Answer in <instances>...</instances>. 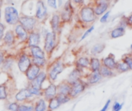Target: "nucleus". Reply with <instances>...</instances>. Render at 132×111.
<instances>
[{
  "instance_id": "obj_1",
  "label": "nucleus",
  "mask_w": 132,
  "mask_h": 111,
  "mask_svg": "<svg viewBox=\"0 0 132 111\" xmlns=\"http://www.w3.org/2000/svg\"><path fill=\"white\" fill-rule=\"evenodd\" d=\"M77 22L83 29H86L92 25L97 19L94 8L91 5H84L79 8Z\"/></svg>"
},
{
  "instance_id": "obj_2",
  "label": "nucleus",
  "mask_w": 132,
  "mask_h": 111,
  "mask_svg": "<svg viewBox=\"0 0 132 111\" xmlns=\"http://www.w3.org/2000/svg\"><path fill=\"white\" fill-rule=\"evenodd\" d=\"M66 68L65 63L61 59H56L54 62H53L49 67L46 69V73L48 76V80L51 81V83H53L56 80L58 76L63 72V70Z\"/></svg>"
},
{
  "instance_id": "obj_3",
  "label": "nucleus",
  "mask_w": 132,
  "mask_h": 111,
  "mask_svg": "<svg viewBox=\"0 0 132 111\" xmlns=\"http://www.w3.org/2000/svg\"><path fill=\"white\" fill-rule=\"evenodd\" d=\"M58 36L56 33L49 31L46 35L45 36L44 39V46L43 50L46 53V56H47L49 58L51 56L52 53L55 50L57 43H58Z\"/></svg>"
},
{
  "instance_id": "obj_4",
  "label": "nucleus",
  "mask_w": 132,
  "mask_h": 111,
  "mask_svg": "<svg viewBox=\"0 0 132 111\" xmlns=\"http://www.w3.org/2000/svg\"><path fill=\"white\" fill-rule=\"evenodd\" d=\"M20 14L12 5H7L4 9V19L8 25L15 26L19 23Z\"/></svg>"
},
{
  "instance_id": "obj_5",
  "label": "nucleus",
  "mask_w": 132,
  "mask_h": 111,
  "mask_svg": "<svg viewBox=\"0 0 132 111\" xmlns=\"http://www.w3.org/2000/svg\"><path fill=\"white\" fill-rule=\"evenodd\" d=\"M74 13H75V7L71 3L70 0H67L64 3L62 10L60 12V19L63 25L70 23L73 19Z\"/></svg>"
},
{
  "instance_id": "obj_6",
  "label": "nucleus",
  "mask_w": 132,
  "mask_h": 111,
  "mask_svg": "<svg viewBox=\"0 0 132 111\" xmlns=\"http://www.w3.org/2000/svg\"><path fill=\"white\" fill-rule=\"evenodd\" d=\"M19 23L21 24L26 29V31L28 32L39 29L38 24L39 23V22L37 20V19L35 16L20 14Z\"/></svg>"
},
{
  "instance_id": "obj_7",
  "label": "nucleus",
  "mask_w": 132,
  "mask_h": 111,
  "mask_svg": "<svg viewBox=\"0 0 132 111\" xmlns=\"http://www.w3.org/2000/svg\"><path fill=\"white\" fill-rule=\"evenodd\" d=\"M18 68L22 73H25L32 64L31 56L26 52H21L16 59Z\"/></svg>"
},
{
  "instance_id": "obj_8",
  "label": "nucleus",
  "mask_w": 132,
  "mask_h": 111,
  "mask_svg": "<svg viewBox=\"0 0 132 111\" xmlns=\"http://www.w3.org/2000/svg\"><path fill=\"white\" fill-rule=\"evenodd\" d=\"M88 86L89 85L87 84L86 80H83V79H80L71 84V90L70 93V97H71V99L77 97L86 90Z\"/></svg>"
},
{
  "instance_id": "obj_9",
  "label": "nucleus",
  "mask_w": 132,
  "mask_h": 111,
  "mask_svg": "<svg viewBox=\"0 0 132 111\" xmlns=\"http://www.w3.org/2000/svg\"><path fill=\"white\" fill-rule=\"evenodd\" d=\"M39 22H44L48 17L47 7L43 0H37L36 5V14L34 15Z\"/></svg>"
},
{
  "instance_id": "obj_10",
  "label": "nucleus",
  "mask_w": 132,
  "mask_h": 111,
  "mask_svg": "<svg viewBox=\"0 0 132 111\" xmlns=\"http://www.w3.org/2000/svg\"><path fill=\"white\" fill-rule=\"evenodd\" d=\"M50 25L51 28V31L60 35L61 32V29L63 27V23L61 22L60 12H54L50 20Z\"/></svg>"
},
{
  "instance_id": "obj_11",
  "label": "nucleus",
  "mask_w": 132,
  "mask_h": 111,
  "mask_svg": "<svg viewBox=\"0 0 132 111\" xmlns=\"http://www.w3.org/2000/svg\"><path fill=\"white\" fill-rule=\"evenodd\" d=\"M14 33L16 38V40L20 42H26L29 32L26 31V29L19 23L16 24L14 26Z\"/></svg>"
},
{
  "instance_id": "obj_12",
  "label": "nucleus",
  "mask_w": 132,
  "mask_h": 111,
  "mask_svg": "<svg viewBox=\"0 0 132 111\" xmlns=\"http://www.w3.org/2000/svg\"><path fill=\"white\" fill-rule=\"evenodd\" d=\"M41 33L39 29H36L35 31L29 32L28 39L26 41L27 46H39L41 42Z\"/></svg>"
},
{
  "instance_id": "obj_13",
  "label": "nucleus",
  "mask_w": 132,
  "mask_h": 111,
  "mask_svg": "<svg viewBox=\"0 0 132 111\" xmlns=\"http://www.w3.org/2000/svg\"><path fill=\"white\" fill-rule=\"evenodd\" d=\"M57 95V86L53 83H50L46 88H43V97L46 100L55 97Z\"/></svg>"
},
{
  "instance_id": "obj_14",
  "label": "nucleus",
  "mask_w": 132,
  "mask_h": 111,
  "mask_svg": "<svg viewBox=\"0 0 132 111\" xmlns=\"http://www.w3.org/2000/svg\"><path fill=\"white\" fill-rule=\"evenodd\" d=\"M33 97H34V96L29 91L27 87L19 90L16 93V94L15 95V101L19 103V104L24 103V102L27 101L29 99H31V98H33Z\"/></svg>"
},
{
  "instance_id": "obj_15",
  "label": "nucleus",
  "mask_w": 132,
  "mask_h": 111,
  "mask_svg": "<svg viewBox=\"0 0 132 111\" xmlns=\"http://www.w3.org/2000/svg\"><path fill=\"white\" fill-rule=\"evenodd\" d=\"M42 68L32 63L31 66L29 67V69L26 70V72L24 73L26 75V77L28 80V82H31L38 75L39 73L42 71Z\"/></svg>"
},
{
  "instance_id": "obj_16",
  "label": "nucleus",
  "mask_w": 132,
  "mask_h": 111,
  "mask_svg": "<svg viewBox=\"0 0 132 111\" xmlns=\"http://www.w3.org/2000/svg\"><path fill=\"white\" fill-rule=\"evenodd\" d=\"M48 79V76H47V73L46 71H43L42 70L39 75L31 82H29V84H31L32 86L36 87V88H39V89H43V84L44 83V82Z\"/></svg>"
},
{
  "instance_id": "obj_17",
  "label": "nucleus",
  "mask_w": 132,
  "mask_h": 111,
  "mask_svg": "<svg viewBox=\"0 0 132 111\" xmlns=\"http://www.w3.org/2000/svg\"><path fill=\"white\" fill-rule=\"evenodd\" d=\"M15 61V58L13 57L12 55H6L5 57V59L1 66V70L4 73H9L11 72L14 62Z\"/></svg>"
},
{
  "instance_id": "obj_18",
  "label": "nucleus",
  "mask_w": 132,
  "mask_h": 111,
  "mask_svg": "<svg viewBox=\"0 0 132 111\" xmlns=\"http://www.w3.org/2000/svg\"><path fill=\"white\" fill-rule=\"evenodd\" d=\"M86 82L87 83V84L90 85H95L98 83H100L103 77L101 75L99 71H94V72H90L86 76Z\"/></svg>"
},
{
  "instance_id": "obj_19",
  "label": "nucleus",
  "mask_w": 132,
  "mask_h": 111,
  "mask_svg": "<svg viewBox=\"0 0 132 111\" xmlns=\"http://www.w3.org/2000/svg\"><path fill=\"white\" fill-rule=\"evenodd\" d=\"M16 38L14 33L13 30H8L4 33L3 38H2V43L3 45L6 46H12L15 42H16Z\"/></svg>"
},
{
  "instance_id": "obj_20",
  "label": "nucleus",
  "mask_w": 132,
  "mask_h": 111,
  "mask_svg": "<svg viewBox=\"0 0 132 111\" xmlns=\"http://www.w3.org/2000/svg\"><path fill=\"white\" fill-rule=\"evenodd\" d=\"M29 49V53H27L32 58H46V53L42 48L39 46H27Z\"/></svg>"
},
{
  "instance_id": "obj_21",
  "label": "nucleus",
  "mask_w": 132,
  "mask_h": 111,
  "mask_svg": "<svg viewBox=\"0 0 132 111\" xmlns=\"http://www.w3.org/2000/svg\"><path fill=\"white\" fill-rule=\"evenodd\" d=\"M83 77H84V73L77 69V68H74L70 73V74L68 75L67 76V81L70 83V84H73V83L77 82V80H80V79H83Z\"/></svg>"
},
{
  "instance_id": "obj_22",
  "label": "nucleus",
  "mask_w": 132,
  "mask_h": 111,
  "mask_svg": "<svg viewBox=\"0 0 132 111\" xmlns=\"http://www.w3.org/2000/svg\"><path fill=\"white\" fill-rule=\"evenodd\" d=\"M90 58L88 56H80L75 62V67L80 70L83 73L85 69H89Z\"/></svg>"
},
{
  "instance_id": "obj_23",
  "label": "nucleus",
  "mask_w": 132,
  "mask_h": 111,
  "mask_svg": "<svg viewBox=\"0 0 132 111\" xmlns=\"http://www.w3.org/2000/svg\"><path fill=\"white\" fill-rule=\"evenodd\" d=\"M101 63H102V65H104V66H107V67H108V68H110V69L115 71L118 62L116 61L115 56H114V54L111 53L108 56L102 59Z\"/></svg>"
},
{
  "instance_id": "obj_24",
  "label": "nucleus",
  "mask_w": 132,
  "mask_h": 111,
  "mask_svg": "<svg viewBox=\"0 0 132 111\" xmlns=\"http://www.w3.org/2000/svg\"><path fill=\"white\" fill-rule=\"evenodd\" d=\"M94 10V12L97 17L101 16L103 14H104L107 11H108V8L110 7V4L108 3H99V4H90Z\"/></svg>"
},
{
  "instance_id": "obj_25",
  "label": "nucleus",
  "mask_w": 132,
  "mask_h": 111,
  "mask_svg": "<svg viewBox=\"0 0 132 111\" xmlns=\"http://www.w3.org/2000/svg\"><path fill=\"white\" fill-rule=\"evenodd\" d=\"M71 90V84L69 83L67 80H63L57 86V94L69 95Z\"/></svg>"
},
{
  "instance_id": "obj_26",
  "label": "nucleus",
  "mask_w": 132,
  "mask_h": 111,
  "mask_svg": "<svg viewBox=\"0 0 132 111\" xmlns=\"http://www.w3.org/2000/svg\"><path fill=\"white\" fill-rule=\"evenodd\" d=\"M102 66L101 60L96 56H91L90 58V66L89 70L90 72L99 71L101 66Z\"/></svg>"
},
{
  "instance_id": "obj_27",
  "label": "nucleus",
  "mask_w": 132,
  "mask_h": 111,
  "mask_svg": "<svg viewBox=\"0 0 132 111\" xmlns=\"http://www.w3.org/2000/svg\"><path fill=\"white\" fill-rule=\"evenodd\" d=\"M125 32H126V29L117 25L115 28H114L110 32L109 36H110L111 39H118V38H120V37L125 36Z\"/></svg>"
},
{
  "instance_id": "obj_28",
  "label": "nucleus",
  "mask_w": 132,
  "mask_h": 111,
  "mask_svg": "<svg viewBox=\"0 0 132 111\" xmlns=\"http://www.w3.org/2000/svg\"><path fill=\"white\" fill-rule=\"evenodd\" d=\"M106 45L104 43H96L90 49V54L92 56H97L100 55L105 49Z\"/></svg>"
},
{
  "instance_id": "obj_29",
  "label": "nucleus",
  "mask_w": 132,
  "mask_h": 111,
  "mask_svg": "<svg viewBox=\"0 0 132 111\" xmlns=\"http://www.w3.org/2000/svg\"><path fill=\"white\" fill-rule=\"evenodd\" d=\"M99 72H100V73L103 78H111V77H113L114 76H115L114 70L105 66L104 65H102L101 66Z\"/></svg>"
},
{
  "instance_id": "obj_30",
  "label": "nucleus",
  "mask_w": 132,
  "mask_h": 111,
  "mask_svg": "<svg viewBox=\"0 0 132 111\" xmlns=\"http://www.w3.org/2000/svg\"><path fill=\"white\" fill-rule=\"evenodd\" d=\"M35 111H46L47 110V104L46 100L44 98L38 99L34 104Z\"/></svg>"
},
{
  "instance_id": "obj_31",
  "label": "nucleus",
  "mask_w": 132,
  "mask_h": 111,
  "mask_svg": "<svg viewBox=\"0 0 132 111\" xmlns=\"http://www.w3.org/2000/svg\"><path fill=\"white\" fill-rule=\"evenodd\" d=\"M60 104L59 100L56 98V96L50 100H48V104H47V110L48 111H53L56 109H58L60 107Z\"/></svg>"
},
{
  "instance_id": "obj_32",
  "label": "nucleus",
  "mask_w": 132,
  "mask_h": 111,
  "mask_svg": "<svg viewBox=\"0 0 132 111\" xmlns=\"http://www.w3.org/2000/svg\"><path fill=\"white\" fill-rule=\"evenodd\" d=\"M130 70L128 66L124 62V61H119L117 63V66H116V70L115 71L118 73H126L128 72Z\"/></svg>"
},
{
  "instance_id": "obj_33",
  "label": "nucleus",
  "mask_w": 132,
  "mask_h": 111,
  "mask_svg": "<svg viewBox=\"0 0 132 111\" xmlns=\"http://www.w3.org/2000/svg\"><path fill=\"white\" fill-rule=\"evenodd\" d=\"M27 89L29 90V91L34 97H43V89L36 88V87L32 86V85L29 84V83H28Z\"/></svg>"
},
{
  "instance_id": "obj_34",
  "label": "nucleus",
  "mask_w": 132,
  "mask_h": 111,
  "mask_svg": "<svg viewBox=\"0 0 132 111\" xmlns=\"http://www.w3.org/2000/svg\"><path fill=\"white\" fill-rule=\"evenodd\" d=\"M32 58V57H31ZM32 63L43 68H45L47 64V60L46 59H43V58H32Z\"/></svg>"
},
{
  "instance_id": "obj_35",
  "label": "nucleus",
  "mask_w": 132,
  "mask_h": 111,
  "mask_svg": "<svg viewBox=\"0 0 132 111\" xmlns=\"http://www.w3.org/2000/svg\"><path fill=\"white\" fill-rule=\"evenodd\" d=\"M8 98L7 87L5 83L0 84V100H5Z\"/></svg>"
},
{
  "instance_id": "obj_36",
  "label": "nucleus",
  "mask_w": 132,
  "mask_h": 111,
  "mask_svg": "<svg viewBox=\"0 0 132 111\" xmlns=\"http://www.w3.org/2000/svg\"><path fill=\"white\" fill-rule=\"evenodd\" d=\"M121 60L124 61L128 66L130 70H132V53H128V54L124 55Z\"/></svg>"
},
{
  "instance_id": "obj_37",
  "label": "nucleus",
  "mask_w": 132,
  "mask_h": 111,
  "mask_svg": "<svg viewBox=\"0 0 132 111\" xmlns=\"http://www.w3.org/2000/svg\"><path fill=\"white\" fill-rule=\"evenodd\" d=\"M56 98H57V100H59V102H60V104L61 105L64 104H67V102H69L71 100V97L69 95H63V94H57Z\"/></svg>"
},
{
  "instance_id": "obj_38",
  "label": "nucleus",
  "mask_w": 132,
  "mask_h": 111,
  "mask_svg": "<svg viewBox=\"0 0 132 111\" xmlns=\"http://www.w3.org/2000/svg\"><path fill=\"white\" fill-rule=\"evenodd\" d=\"M18 111H35L34 105H32V104L27 105V104H23V103L19 104Z\"/></svg>"
},
{
  "instance_id": "obj_39",
  "label": "nucleus",
  "mask_w": 132,
  "mask_h": 111,
  "mask_svg": "<svg viewBox=\"0 0 132 111\" xmlns=\"http://www.w3.org/2000/svg\"><path fill=\"white\" fill-rule=\"evenodd\" d=\"M94 30V25H90V27H88L87 29V30L84 32V34L82 35V36H81V38H80V41H83L84 39H85Z\"/></svg>"
},
{
  "instance_id": "obj_40",
  "label": "nucleus",
  "mask_w": 132,
  "mask_h": 111,
  "mask_svg": "<svg viewBox=\"0 0 132 111\" xmlns=\"http://www.w3.org/2000/svg\"><path fill=\"white\" fill-rule=\"evenodd\" d=\"M19 103L18 102H12V103H10L8 107H7V109L9 111H18L19 110Z\"/></svg>"
},
{
  "instance_id": "obj_41",
  "label": "nucleus",
  "mask_w": 132,
  "mask_h": 111,
  "mask_svg": "<svg viewBox=\"0 0 132 111\" xmlns=\"http://www.w3.org/2000/svg\"><path fill=\"white\" fill-rule=\"evenodd\" d=\"M118 25V26H121V27H123L125 29H126L128 27V21H127V16L126 15H123L121 18V19H120Z\"/></svg>"
},
{
  "instance_id": "obj_42",
  "label": "nucleus",
  "mask_w": 132,
  "mask_h": 111,
  "mask_svg": "<svg viewBox=\"0 0 132 111\" xmlns=\"http://www.w3.org/2000/svg\"><path fill=\"white\" fill-rule=\"evenodd\" d=\"M110 15H111V11H110V10L107 11L104 14H103V15H101V19H100V22H101V23H106V22L108 21V19H109V17H110Z\"/></svg>"
},
{
  "instance_id": "obj_43",
  "label": "nucleus",
  "mask_w": 132,
  "mask_h": 111,
  "mask_svg": "<svg viewBox=\"0 0 132 111\" xmlns=\"http://www.w3.org/2000/svg\"><path fill=\"white\" fill-rule=\"evenodd\" d=\"M47 5L53 9H57L58 8V4H57V0H46Z\"/></svg>"
},
{
  "instance_id": "obj_44",
  "label": "nucleus",
  "mask_w": 132,
  "mask_h": 111,
  "mask_svg": "<svg viewBox=\"0 0 132 111\" xmlns=\"http://www.w3.org/2000/svg\"><path fill=\"white\" fill-rule=\"evenodd\" d=\"M70 2L74 7H78L79 8L85 5V0H70Z\"/></svg>"
},
{
  "instance_id": "obj_45",
  "label": "nucleus",
  "mask_w": 132,
  "mask_h": 111,
  "mask_svg": "<svg viewBox=\"0 0 132 111\" xmlns=\"http://www.w3.org/2000/svg\"><path fill=\"white\" fill-rule=\"evenodd\" d=\"M124 104H119L118 102H115L113 106V111H120L123 107Z\"/></svg>"
},
{
  "instance_id": "obj_46",
  "label": "nucleus",
  "mask_w": 132,
  "mask_h": 111,
  "mask_svg": "<svg viewBox=\"0 0 132 111\" xmlns=\"http://www.w3.org/2000/svg\"><path fill=\"white\" fill-rule=\"evenodd\" d=\"M6 55H7L6 51L0 49V67L2 66V63H3V61L5 59V57Z\"/></svg>"
},
{
  "instance_id": "obj_47",
  "label": "nucleus",
  "mask_w": 132,
  "mask_h": 111,
  "mask_svg": "<svg viewBox=\"0 0 132 111\" xmlns=\"http://www.w3.org/2000/svg\"><path fill=\"white\" fill-rule=\"evenodd\" d=\"M127 21H128V27L132 29V12L127 16Z\"/></svg>"
},
{
  "instance_id": "obj_48",
  "label": "nucleus",
  "mask_w": 132,
  "mask_h": 111,
  "mask_svg": "<svg viewBox=\"0 0 132 111\" xmlns=\"http://www.w3.org/2000/svg\"><path fill=\"white\" fill-rule=\"evenodd\" d=\"M111 100H108L107 102H106V104H105V105L104 106V107L100 111H107V110H108V108L109 107V105H110V104H111Z\"/></svg>"
},
{
  "instance_id": "obj_49",
  "label": "nucleus",
  "mask_w": 132,
  "mask_h": 111,
  "mask_svg": "<svg viewBox=\"0 0 132 111\" xmlns=\"http://www.w3.org/2000/svg\"><path fill=\"white\" fill-rule=\"evenodd\" d=\"M5 25H3V24L0 22V31L5 32Z\"/></svg>"
},
{
  "instance_id": "obj_50",
  "label": "nucleus",
  "mask_w": 132,
  "mask_h": 111,
  "mask_svg": "<svg viewBox=\"0 0 132 111\" xmlns=\"http://www.w3.org/2000/svg\"><path fill=\"white\" fill-rule=\"evenodd\" d=\"M14 0H4V2H5V3L7 5H12Z\"/></svg>"
},
{
  "instance_id": "obj_51",
  "label": "nucleus",
  "mask_w": 132,
  "mask_h": 111,
  "mask_svg": "<svg viewBox=\"0 0 132 111\" xmlns=\"http://www.w3.org/2000/svg\"><path fill=\"white\" fill-rule=\"evenodd\" d=\"M4 33L5 32H2V31H0V42L2 41V38H3V36H4Z\"/></svg>"
},
{
  "instance_id": "obj_52",
  "label": "nucleus",
  "mask_w": 132,
  "mask_h": 111,
  "mask_svg": "<svg viewBox=\"0 0 132 111\" xmlns=\"http://www.w3.org/2000/svg\"><path fill=\"white\" fill-rule=\"evenodd\" d=\"M3 4H4V0H0V8H2Z\"/></svg>"
},
{
  "instance_id": "obj_53",
  "label": "nucleus",
  "mask_w": 132,
  "mask_h": 111,
  "mask_svg": "<svg viewBox=\"0 0 132 111\" xmlns=\"http://www.w3.org/2000/svg\"><path fill=\"white\" fill-rule=\"evenodd\" d=\"M1 17H2V9L0 8V19H1Z\"/></svg>"
},
{
  "instance_id": "obj_54",
  "label": "nucleus",
  "mask_w": 132,
  "mask_h": 111,
  "mask_svg": "<svg viewBox=\"0 0 132 111\" xmlns=\"http://www.w3.org/2000/svg\"><path fill=\"white\" fill-rule=\"evenodd\" d=\"M130 49H131V50H132V44H131V46H130Z\"/></svg>"
},
{
  "instance_id": "obj_55",
  "label": "nucleus",
  "mask_w": 132,
  "mask_h": 111,
  "mask_svg": "<svg viewBox=\"0 0 132 111\" xmlns=\"http://www.w3.org/2000/svg\"><path fill=\"white\" fill-rule=\"evenodd\" d=\"M118 0H114V2H118Z\"/></svg>"
}]
</instances>
